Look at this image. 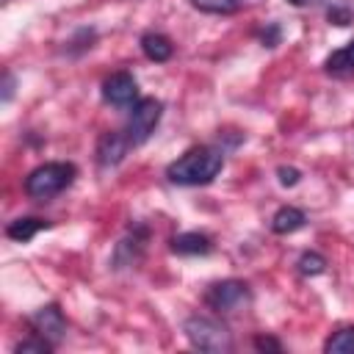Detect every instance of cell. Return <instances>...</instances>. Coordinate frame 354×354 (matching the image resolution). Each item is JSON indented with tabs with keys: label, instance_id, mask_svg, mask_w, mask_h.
I'll list each match as a JSON object with an SVG mask.
<instances>
[{
	"label": "cell",
	"instance_id": "6",
	"mask_svg": "<svg viewBox=\"0 0 354 354\" xmlns=\"http://www.w3.org/2000/svg\"><path fill=\"white\" fill-rule=\"evenodd\" d=\"M102 100L119 108L136 105L138 102V83L130 72H113L111 77H105L102 83Z\"/></svg>",
	"mask_w": 354,
	"mask_h": 354
},
{
	"label": "cell",
	"instance_id": "18",
	"mask_svg": "<svg viewBox=\"0 0 354 354\" xmlns=\"http://www.w3.org/2000/svg\"><path fill=\"white\" fill-rule=\"evenodd\" d=\"M277 174H279V183H282V185H296V183H299V171H296L293 166H279Z\"/></svg>",
	"mask_w": 354,
	"mask_h": 354
},
{
	"label": "cell",
	"instance_id": "17",
	"mask_svg": "<svg viewBox=\"0 0 354 354\" xmlns=\"http://www.w3.org/2000/svg\"><path fill=\"white\" fill-rule=\"evenodd\" d=\"M53 346H55V343H50L47 337L39 335V337H28V340H22V343L17 346V354H30V351H33V354H47Z\"/></svg>",
	"mask_w": 354,
	"mask_h": 354
},
{
	"label": "cell",
	"instance_id": "7",
	"mask_svg": "<svg viewBox=\"0 0 354 354\" xmlns=\"http://www.w3.org/2000/svg\"><path fill=\"white\" fill-rule=\"evenodd\" d=\"M30 324H33L36 335L47 337L50 343H58V340L64 337V332H66V318H64V313L58 310V304H44V307H39V310L33 313Z\"/></svg>",
	"mask_w": 354,
	"mask_h": 354
},
{
	"label": "cell",
	"instance_id": "12",
	"mask_svg": "<svg viewBox=\"0 0 354 354\" xmlns=\"http://www.w3.org/2000/svg\"><path fill=\"white\" fill-rule=\"evenodd\" d=\"M47 227H50V221L36 218V216H28V218L11 221V224L6 227V235L14 238V241H19V243H25V241H30L36 232H41V230H47Z\"/></svg>",
	"mask_w": 354,
	"mask_h": 354
},
{
	"label": "cell",
	"instance_id": "9",
	"mask_svg": "<svg viewBox=\"0 0 354 354\" xmlns=\"http://www.w3.org/2000/svg\"><path fill=\"white\" fill-rule=\"evenodd\" d=\"M141 50H144V55H147L149 61L163 64V61H169V58H171L174 44H171V39H169V36L155 33V30H147V33L141 36Z\"/></svg>",
	"mask_w": 354,
	"mask_h": 354
},
{
	"label": "cell",
	"instance_id": "2",
	"mask_svg": "<svg viewBox=\"0 0 354 354\" xmlns=\"http://www.w3.org/2000/svg\"><path fill=\"white\" fill-rule=\"evenodd\" d=\"M75 174H77V169L72 163H64V160L41 163L25 177V194L36 202H47V199L58 196L64 188H69Z\"/></svg>",
	"mask_w": 354,
	"mask_h": 354
},
{
	"label": "cell",
	"instance_id": "16",
	"mask_svg": "<svg viewBox=\"0 0 354 354\" xmlns=\"http://www.w3.org/2000/svg\"><path fill=\"white\" fill-rule=\"evenodd\" d=\"M191 3L205 14H232L238 8V0H191Z\"/></svg>",
	"mask_w": 354,
	"mask_h": 354
},
{
	"label": "cell",
	"instance_id": "10",
	"mask_svg": "<svg viewBox=\"0 0 354 354\" xmlns=\"http://www.w3.org/2000/svg\"><path fill=\"white\" fill-rule=\"evenodd\" d=\"M304 221H307V216H304L299 207L285 205V207H279V210L274 213V218H271V230H274L277 235H290V232L301 230Z\"/></svg>",
	"mask_w": 354,
	"mask_h": 354
},
{
	"label": "cell",
	"instance_id": "14",
	"mask_svg": "<svg viewBox=\"0 0 354 354\" xmlns=\"http://www.w3.org/2000/svg\"><path fill=\"white\" fill-rule=\"evenodd\" d=\"M326 354H354V326H343L337 329L326 343H324Z\"/></svg>",
	"mask_w": 354,
	"mask_h": 354
},
{
	"label": "cell",
	"instance_id": "11",
	"mask_svg": "<svg viewBox=\"0 0 354 354\" xmlns=\"http://www.w3.org/2000/svg\"><path fill=\"white\" fill-rule=\"evenodd\" d=\"M171 249H174L177 254H207V252L213 249V243H210V238L202 235V232H183V235H177V238L171 241Z\"/></svg>",
	"mask_w": 354,
	"mask_h": 354
},
{
	"label": "cell",
	"instance_id": "1",
	"mask_svg": "<svg viewBox=\"0 0 354 354\" xmlns=\"http://www.w3.org/2000/svg\"><path fill=\"white\" fill-rule=\"evenodd\" d=\"M224 166V155L216 147H194L169 163L166 177L177 185H207Z\"/></svg>",
	"mask_w": 354,
	"mask_h": 354
},
{
	"label": "cell",
	"instance_id": "20",
	"mask_svg": "<svg viewBox=\"0 0 354 354\" xmlns=\"http://www.w3.org/2000/svg\"><path fill=\"white\" fill-rule=\"evenodd\" d=\"M290 6H299V8H304V6H315V3H321V0H288Z\"/></svg>",
	"mask_w": 354,
	"mask_h": 354
},
{
	"label": "cell",
	"instance_id": "4",
	"mask_svg": "<svg viewBox=\"0 0 354 354\" xmlns=\"http://www.w3.org/2000/svg\"><path fill=\"white\" fill-rule=\"evenodd\" d=\"M205 301L207 307H213L216 313H224V315H232L238 310H243L252 296H249V285L241 282V279H221V282H213L205 293Z\"/></svg>",
	"mask_w": 354,
	"mask_h": 354
},
{
	"label": "cell",
	"instance_id": "5",
	"mask_svg": "<svg viewBox=\"0 0 354 354\" xmlns=\"http://www.w3.org/2000/svg\"><path fill=\"white\" fill-rule=\"evenodd\" d=\"M160 113H163V105H160V100H155V97H144V100H138V102L133 105L130 122H127V138H130L133 147L144 144V141L155 133V127H158V122H160Z\"/></svg>",
	"mask_w": 354,
	"mask_h": 354
},
{
	"label": "cell",
	"instance_id": "8",
	"mask_svg": "<svg viewBox=\"0 0 354 354\" xmlns=\"http://www.w3.org/2000/svg\"><path fill=\"white\" fill-rule=\"evenodd\" d=\"M130 147L133 144H130L127 136H122V133H105L100 138V144H97V160H100V166H116L127 155Z\"/></svg>",
	"mask_w": 354,
	"mask_h": 354
},
{
	"label": "cell",
	"instance_id": "3",
	"mask_svg": "<svg viewBox=\"0 0 354 354\" xmlns=\"http://www.w3.org/2000/svg\"><path fill=\"white\" fill-rule=\"evenodd\" d=\"M185 337L191 340L194 348L199 351H213V354H221V351H230L232 348V337L227 332V326L216 318H207V315H191L183 326Z\"/></svg>",
	"mask_w": 354,
	"mask_h": 354
},
{
	"label": "cell",
	"instance_id": "19",
	"mask_svg": "<svg viewBox=\"0 0 354 354\" xmlns=\"http://www.w3.org/2000/svg\"><path fill=\"white\" fill-rule=\"evenodd\" d=\"M254 346L257 348H271V351H279L282 346L277 343V340H271V337H254Z\"/></svg>",
	"mask_w": 354,
	"mask_h": 354
},
{
	"label": "cell",
	"instance_id": "13",
	"mask_svg": "<svg viewBox=\"0 0 354 354\" xmlns=\"http://www.w3.org/2000/svg\"><path fill=\"white\" fill-rule=\"evenodd\" d=\"M324 69H326L329 75H348V72H354V41H348V44L340 47V50H335V53L324 61Z\"/></svg>",
	"mask_w": 354,
	"mask_h": 354
},
{
	"label": "cell",
	"instance_id": "15",
	"mask_svg": "<svg viewBox=\"0 0 354 354\" xmlns=\"http://www.w3.org/2000/svg\"><path fill=\"white\" fill-rule=\"evenodd\" d=\"M299 271H301L304 277H318V274L326 271V260H324L318 252H304V254L299 257Z\"/></svg>",
	"mask_w": 354,
	"mask_h": 354
}]
</instances>
